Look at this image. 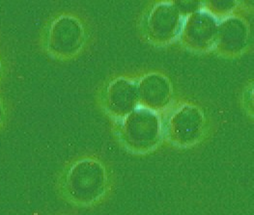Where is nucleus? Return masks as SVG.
I'll return each instance as SVG.
<instances>
[]
</instances>
